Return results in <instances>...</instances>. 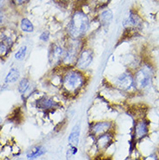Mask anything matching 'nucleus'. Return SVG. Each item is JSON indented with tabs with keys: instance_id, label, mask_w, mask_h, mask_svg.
I'll return each instance as SVG.
<instances>
[{
	"instance_id": "9b49d317",
	"label": "nucleus",
	"mask_w": 159,
	"mask_h": 160,
	"mask_svg": "<svg viewBox=\"0 0 159 160\" xmlns=\"http://www.w3.org/2000/svg\"><path fill=\"white\" fill-rule=\"evenodd\" d=\"M44 152H45V149L43 146H40V145L35 146L28 152L27 158H28L29 160H33L40 157L41 155H43Z\"/></svg>"
},
{
	"instance_id": "423d86ee",
	"label": "nucleus",
	"mask_w": 159,
	"mask_h": 160,
	"mask_svg": "<svg viewBox=\"0 0 159 160\" xmlns=\"http://www.w3.org/2000/svg\"><path fill=\"white\" fill-rule=\"evenodd\" d=\"M149 132V125L145 120H140L135 125L134 135L136 138L141 139L143 137H145Z\"/></svg>"
},
{
	"instance_id": "0eeeda50",
	"label": "nucleus",
	"mask_w": 159,
	"mask_h": 160,
	"mask_svg": "<svg viewBox=\"0 0 159 160\" xmlns=\"http://www.w3.org/2000/svg\"><path fill=\"white\" fill-rule=\"evenodd\" d=\"M112 127V123L108 121H103V122H98L92 126V131L95 135L102 134L103 132H106L109 131V129Z\"/></svg>"
},
{
	"instance_id": "a211bd4d",
	"label": "nucleus",
	"mask_w": 159,
	"mask_h": 160,
	"mask_svg": "<svg viewBox=\"0 0 159 160\" xmlns=\"http://www.w3.org/2000/svg\"><path fill=\"white\" fill-rule=\"evenodd\" d=\"M26 50H27V47H26V46H22V47L16 52V54H15V58L17 60L23 59L24 57H25Z\"/></svg>"
},
{
	"instance_id": "4be33fe9",
	"label": "nucleus",
	"mask_w": 159,
	"mask_h": 160,
	"mask_svg": "<svg viewBox=\"0 0 159 160\" xmlns=\"http://www.w3.org/2000/svg\"><path fill=\"white\" fill-rule=\"evenodd\" d=\"M67 1L68 0H57V3H66Z\"/></svg>"
},
{
	"instance_id": "39448f33",
	"label": "nucleus",
	"mask_w": 159,
	"mask_h": 160,
	"mask_svg": "<svg viewBox=\"0 0 159 160\" xmlns=\"http://www.w3.org/2000/svg\"><path fill=\"white\" fill-rule=\"evenodd\" d=\"M117 85L121 90H128L133 85H135L134 78L131 76L130 73H123L117 78Z\"/></svg>"
},
{
	"instance_id": "6ab92c4d",
	"label": "nucleus",
	"mask_w": 159,
	"mask_h": 160,
	"mask_svg": "<svg viewBox=\"0 0 159 160\" xmlns=\"http://www.w3.org/2000/svg\"><path fill=\"white\" fill-rule=\"evenodd\" d=\"M10 49V46L8 45H6L4 43H2L1 42V45H0V52H1V55L2 56H4V55H6L7 54V52H8V50Z\"/></svg>"
},
{
	"instance_id": "2eb2a0df",
	"label": "nucleus",
	"mask_w": 159,
	"mask_h": 160,
	"mask_svg": "<svg viewBox=\"0 0 159 160\" xmlns=\"http://www.w3.org/2000/svg\"><path fill=\"white\" fill-rule=\"evenodd\" d=\"M20 27L22 29V31L25 32H32L34 30L33 24L27 18H23L21 20V24H20Z\"/></svg>"
},
{
	"instance_id": "1a4fd4ad",
	"label": "nucleus",
	"mask_w": 159,
	"mask_h": 160,
	"mask_svg": "<svg viewBox=\"0 0 159 160\" xmlns=\"http://www.w3.org/2000/svg\"><path fill=\"white\" fill-rule=\"evenodd\" d=\"M80 135V125L76 124L73 127L72 131L71 132L70 137H69V143L72 144V146H76L78 144V139H79Z\"/></svg>"
},
{
	"instance_id": "ddd939ff",
	"label": "nucleus",
	"mask_w": 159,
	"mask_h": 160,
	"mask_svg": "<svg viewBox=\"0 0 159 160\" xmlns=\"http://www.w3.org/2000/svg\"><path fill=\"white\" fill-rule=\"evenodd\" d=\"M112 12L111 10H105L100 14L99 20L103 24H108L112 19Z\"/></svg>"
},
{
	"instance_id": "f03ea898",
	"label": "nucleus",
	"mask_w": 159,
	"mask_h": 160,
	"mask_svg": "<svg viewBox=\"0 0 159 160\" xmlns=\"http://www.w3.org/2000/svg\"><path fill=\"white\" fill-rule=\"evenodd\" d=\"M84 77L79 72L71 71L64 75L63 78V87L66 92L74 93L84 84Z\"/></svg>"
},
{
	"instance_id": "9d476101",
	"label": "nucleus",
	"mask_w": 159,
	"mask_h": 160,
	"mask_svg": "<svg viewBox=\"0 0 159 160\" xmlns=\"http://www.w3.org/2000/svg\"><path fill=\"white\" fill-rule=\"evenodd\" d=\"M57 105V103L55 101H53L51 98H44L42 99L38 100L37 102V106L38 108L41 109H50L53 108Z\"/></svg>"
},
{
	"instance_id": "20e7f679",
	"label": "nucleus",
	"mask_w": 159,
	"mask_h": 160,
	"mask_svg": "<svg viewBox=\"0 0 159 160\" xmlns=\"http://www.w3.org/2000/svg\"><path fill=\"white\" fill-rule=\"evenodd\" d=\"M92 60H93V52L89 49H85L80 52L79 57L77 60V67L81 70L86 69L92 64Z\"/></svg>"
},
{
	"instance_id": "412c9836",
	"label": "nucleus",
	"mask_w": 159,
	"mask_h": 160,
	"mask_svg": "<svg viewBox=\"0 0 159 160\" xmlns=\"http://www.w3.org/2000/svg\"><path fill=\"white\" fill-rule=\"evenodd\" d=\"M15 2H16V4H24L27 0H14Z\"/></svg>"
},
{
	"instance_id": "6e6552de",
	"label": "nucleus",
	"mask_w": 159,
	"mask_h": 160,
	"mask_svg": "<svg viewBox=\"0 0 159 160\" xmlns=\"http://www.w3.org/2000/svg\"><path fill=\"white\" fill-rule=\"evenodd\" d=\"M51 61L52 62H57L58 60H60L62 58V57L64 55V52L63 51V49L59 45H56L54 44L52 47V50H51Z\"/></svg>"
},
{
	"instance_id": "f257e3e1",
	"label": "nucleus",
	"mask_w": 159,
	"mask_h": 160,
	"mask_svg": "<svg viewBox=\"0 0 159 160\" xmlns=\"http://www.w3.org/2000/svg\"><path fill=\"white\" fill-rule=\"evenodd\" d=\"M89 28V18L84 12L77 11L72 16L69 24V34L72 38L77 39L86 33Z\"/></svg>"
},
{
	"instance_id": "dca6fc26",
	"label": "nucleus",
	"mask_w": 159,
	"mask_h": 160,
	"mask_svg": "<svg viewBox=\"0 0 159 160\" xmlns=\"http://www.w3.org/2000/svg\"><path fill=\"white\" fill-rule=\"evenodd\" d=\"M126 21H127V24H125V25L129 24V25H132V26H137V25H139L140 22H141L139 16L137 15L136 13H132V12H131V14Z\"/></svg>"
},
{
	"instance_id": "5701e85b",
	"label": "nucleus",
	"mask_w": 159,
	"mask_h": 160,
	"mask_svg": "<svg viewBox=\"0 0 159 160\" xmlns=\"http://www.w3.org/2000/svg\"><path fill=\"white\" fill-rule=\"evenodd\" d=\"M98 1H99L100 3H104V2H106L107 0H98Z\"/></svg>"
},
{
	"instance_id": "f8f14e48",
	"label": "nucleus",
	"mask_w": 159,
	"mask_h": 160,
	"mask_svg": "<svg viewBox=\"0 0 159 160\" xmlns=\"http://www.w3.org/2000/svg\"><path fill=\"white\" fill-rule=\"evenodd\" d=\"M18 78H19V72H18V70L15 68L11 69L6 78H5V83H7V84L14 83V82H16L17 80L18 79Z\"/></svg>"
},
{
	"instance_id": "4468645a",
	"label": "nucleus",
	"mask_w": 159,
	"mask_h": 160,
	"mask_svg": "<svg viewBox=\"0 0 159 160\" xmlns=\"http://www.w3.org/2000/svg\"><path fill=\"white\" fill-rule=\"evenodd\" d=\"M111 135L109 134H103L102 136H100V138L97 140V145H98V148L99 149H103L105 148L108 145V144L111 142Z\"/></svg>"
},
{
	"instance_id": "aec40b11",
	"label": "nucleus",
	"mask_w": 159,
	"mask_h": 160,
	"mask_svg": "<svg viewBox=\"0 0 159 160\" xmlns=\"http://www.w3.org/2000/svg\"><path fill=\"white\" fill-rule=\"evenodd\" d=\"M39 38H40V40H42V41H44V42H46V41H48V40H49V38H50V33H49V32H42V34L40 35Z\"/></svg>"
},
{
	"instance_id": "f3484780",
	"label": "nucleus",
	"mask_w": 159,
	"mask_h": 160,
	"mask_svg": "<svg viewBox=\"0 0 159 160\" xmlns=\"http://www.w3.org/2000/svg\"><path fill=\"white\" fill-rule=\"evenodd\" d=\"M30 87V82L26 78H23L18 84V91L20 93H24Z\"/></svg>"
},
{
	"instance_id": "7ed1b4c3",
	"label": "nucleus",
	"mask_w": 159,
	"mask_h": 160,
	"mask_svg": "<svg viewBox=\"0 0 159 160\" xmlns=\"http://www.w3.org/2000/svg\"><path fill=\"white\" fill-rule=\"evenodd\" d=\"M153 76V70L150 65H143L137 72L134 78V84L137 89H144L151 84Z\"/></svg>"
}]
</instances>
